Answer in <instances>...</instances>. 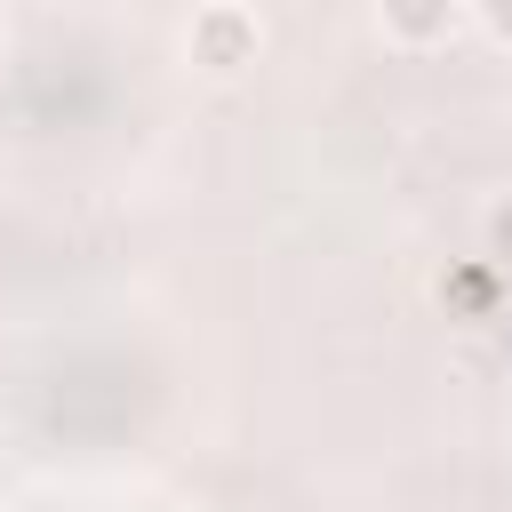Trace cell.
I'll use <instances>...</instances> for the list:
<instances>
[{
    "label": "cell",
    "mask_w": 512,
    "mask_h": 512,
    "mask_svg": "<svg viewBox=\"0 0 512 512\" xmlns=\"http://www.w3.org/2000/svg\"><path fill=\"white\" fill-rule=\"evenodd\" d=\"M184 48H192V64H200V72L232 80V72H248V64H256V48H264V24H256V8H240V0H216V8H192V32H184Z\"/></svg>",
    "instance_id": "obj_1"
},
{
    "label": "cell",
    "mask_w": 512,
    "mask_h": 512,
    "mask_svg": "<svg viewBox=\"0 0 512 512\" xmlns=\"http://www.w3.org/2000/svg\"><path fill=\"white\" fill-rule=\"evenodd\" d=\"M376 24H384V40H400V48H432V40H448V32L464 24V8H456V0H424V8H384Z\"/></svg>",
    "instance_id": "obj_2"
},
{
    "label": "cell",
    "mask_w": 512,
    "mask_h": 512,
    "mask_svg": "<svg viewBox=\"0 0 512 512\" xmlns=\"http://www.w3.org/2000/svg\"><path fill=\"white\" fill-rule=\"evenodd\" d=\"M488 256H504V264H512V200L488 216Z\"/></svg>",
    "instance_id": "obj_3"
},
{
    "label": "cell",
    "mask_w": 512,
    "mask_h": 512,
    "mask_svg": "<svg viewBox=\"0 0 512 512\" xmlns=\"http://www.w3.org/2000/svg\"><path fill=\"white\" fill-rule=\"evenodd\" d=\"M480 32H488V40H504V48H512V8H504V0H488V8H480Z\"/></svg>",
    "instance_id": "obj_4"
},
{
    "label": "cell",
    "mask_w": 512,
    "mask_h": 512,
    "mask_svg": "<svg viewBox=\"0 0 512 512\" xmlns=\"http://www.w3.org/2000/svg\"><path fill=\"white\" fill-rule=\"evenodd\" d=\"M0 48H8V24H0Z\"/></svg>",
    "instance_id": "obj_5"
}]
</instances>
